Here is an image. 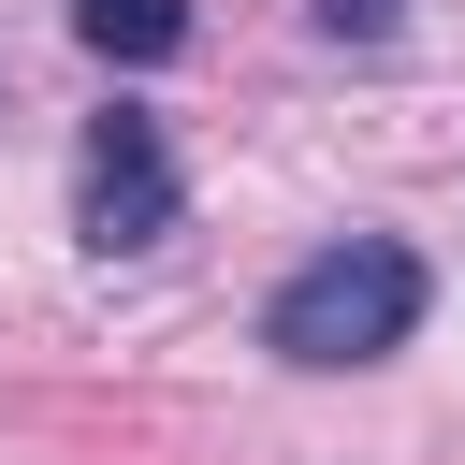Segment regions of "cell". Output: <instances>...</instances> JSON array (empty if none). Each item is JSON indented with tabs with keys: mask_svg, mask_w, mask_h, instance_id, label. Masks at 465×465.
<instances>
[{
	"mask_svg": "<svg viewBox=\"0 0 465 465\" xmlns=\"http://www.w3.org/2000/svg\"><path fill=\"white\" fill-rule=\"evenodd\" d=\"M320 29H334V44H349V29H363V44H392V0H320Z\"/></svg>",
	"mask_w": 465,
	"mask_h": 465,
	"instance_id": "4",
	"label": "cell"
},
{
	"mask_svg": "<svg viewBox=\"0 0 465 465\" xmlns=\"http://www.w3.org/2000/svg\"><path fill=\"white\" fill-rule=\"evenodd\" d=\"M73 29H87V58L145 73V58H174V44H189V0H73Z\"/></svg>",
	"mask_w": 465,
	"mask_h": 465,
	"instance_id": "3",
	"label": "cell"
},
{
	"mask_svg": "<svg viewBox=\"0 0 465 465\" xmlns=\"http://www.w3.org/2000/svg\"><path fill=\"white\" fill-rule=\"evenodd\" d=\"M421 305H436L421 247H392V232H334L320 262H291V276H276L262 349H276V363H305V378H334V363H392V349L421 334Z\"/></svg>",
	"mask_w": 465,
	"mask_h": 465,
	"instance_id": "1",
	"label": "cell"
},
{
	"mask_svg": "<svg viewBox=\"0 0 465 465\" xmlns=\"http://www.w3.org/2000/svg\"><path fill=\"white\" fill-rule=\"evenodd\" d=\"M189 218V174H174V131L160 116H87V160H73V232L102 247V262H131V247H160Z\"/></svg>",
	"mask_w": 465,
	"mask_h": 465,
	"instance_id": "2",
	"label": "cell"
}]
</instances>
